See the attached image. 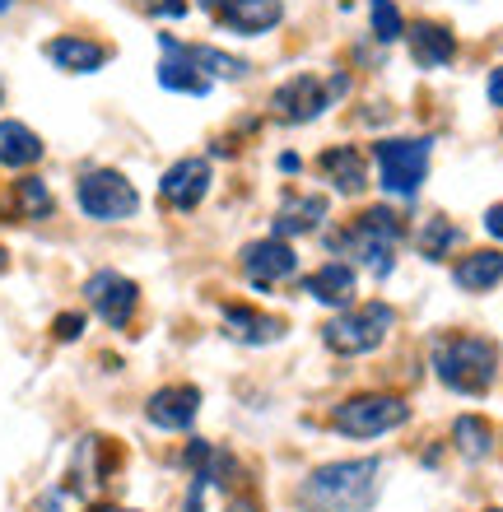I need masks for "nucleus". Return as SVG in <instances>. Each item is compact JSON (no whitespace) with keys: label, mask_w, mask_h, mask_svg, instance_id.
<instances>
[{"label":"nucleus","mask_w":503,"mask_h":512,"mask_svg":"<svg viewBox=\"0 0 503 512\" xmlns=\"http://www.w3.org/2000/svg\"><path fill=\"white\" fill-rule=\"evenodd\" d=\"M52 331H56V340H75L84 331V317H80V312H66V317H56Z\"/></svg>","instance_id":"obj_29"},{"label":"nucleus","mask_w":503,"mask_h":512,"mask_svg":"<svg viewBox=\"0 0 503 512\" xmlns=\"http://www.w3.org/2000/svg\"><path fill=\"white\" fill-rule=\"evenodd\" d=\"M406 401L401 396H387V391H368V396H354V401L336 405V433L345 438H378V433H392L396 424H406Z\"/></svg>","instance_id":"obj_5"},{"label":"nucleus","mask_w":503,"mask_h":512,"mask_svg":"<svg viewBox=\"0 0 503 512\" xmlns=\"http://www.w3.org/2000/svg\"><path fill=\"white\" fill-rule=\"evenodd\" d=\"M452 243H457V229H452L448 219H429V224H424V233H420V252L424 256H443Z\"/></svg>","instance_id":"obj_27"},{"label":"nucleus","mask_w":503,"mask_h":512,"mask_svg":"<svg viewBox=\"0 0 503 512\" xmlns=\"http://www.w3.org/2000/svg\"><path fill=\"white\" fill-rule=\"evenodd\" d=\"M201 494H205V480L196 475V485H191V494H187V508L182 512H201Z\"/></svg>","instance_id":"obj_31"},{"label":"nucleus","mask_w":503,"mask_h":512,"mask_svg":"<svg viewBox=\"0 0 503 512\" xmlns=\"http://www.w3.org/2000/svg\"><path fill=\"white\" fill-rule=\"evenodd\" d=\"M392 331H396V312L387 303H364V308H354L322 326V340L336 354H368V350H378Z\"/></svg>","instance_id":"obj_3"},{"label":"nucleus","mask_w":503,"mask_h":512,"mask_svg":"<svg viewBox=\"0 0 503 512\" xmlns=\"http://www.w3.org/2000/svg\"><path fill=\"white\" fill-rule=\"evenodd\" d=\"M434 368L462 396H480L490 391L494 368H499V345L485 336H448L434 345Z\"/></svg>","instance_id":"obj_2"},{"label":"nucleus","mask_w":503,"mask_h":512,"mask_svg":"<svg viewBox=\"0 0 503 512\" xmlns=\"http://www.w3.org/2000/svg\"><path fill=\"white\" fill-rule=\"evenodd\" d=\"M136 5L150 14H164V19H182L187 14V0H136Z\"/></svg>","instance_id":"obj_28"},{"label":"nucleus","mask_w":503,"mask_h":512,"mask_svg":"<svg viewBox=\"0 0 503 512\" xmlns=\"http://www.w3.org/2000/svg\"><path fill=\"white\" fill-rule=\"evenodd\" d=\"M452 438H457V447H462V457H471V461H480L485 452H490V424L480 415H462L457 424H452Z\"/></svg>","instance_id":"obj_25"},{"label":"nucleus","mask_w":503,"mask_h":512,"mask_svg":"<svg viewBox=\"0 0 503 512\" xmlns=\"http://www.w3.org/2000/svg\"><path fill=\"white\" fill-rule=\"evenodd\" d=\"M294 270H299V256H294V247L285 238H261V243L243 247V275L257 289H271V284L289 280Z\"/></svg>","instance_id":"obj_11"},{"label":"nucleus","mask_w":503,"mask_h":512,"mask_svg":"<svg viewBox=\"0 0 503 512\" xmlns=\"http://www.w3.org/2000/svg\"><path fill=\"white\" fill-rule=\"evenodd\" d=\"M224 326H229L233 340H247V345H271L285 331L280 317H266V312H252V308H224Z\"/></svg>","instance_id":"obj_19"},{"label":"nucleus","mask_w":503,"mask_h":512,"mask_svg":"<svg viewBox=\"0 0 503 512\" xmlns=\"http://www.w3.org/2000/svg\"><path fill=\"white\" fill-rule=\"evenodd\" d=\"M485 512H503V508H485Z\"/></svg>","instance_id":"obj_37"},{"label":"nucleus","mask_w":503,"mask_h":512,"mask_svg":"<svg viewBox=\"0 0 503 512\" xmlns=\"http://www.w3.org/2000/svg\"><path fill=\"white\" fill-rule=\"evenodd\" d=\"M75 196H80L84 215L98 219V224H117V219H131L140 210L136 187H131L122 173H112V168H94V173H84L80 187H75Z\"/></svg>","instance_id":"obj_6"},{"label":"nucleus","mask_w":503,"mask_h":512,"mask_svg":"<svg viewBox=\"0 0 503 512\" xmlns=\"http://www.w3.org/2000/svg\"><path fill=\"white\" fill-rule=\"evenodd\" d=\"M382 187L392 196H415L429 173V140H382L378 145Z\"/></svg>","instance_id":"obj_7"},{"label":"nucleus","mask_w":503,"mask_h":512,"mask_svg":"<svg viewBox=\"0 0 503 512\" xmlns=\"http://www.w3.org/2000/svg\"><path fill=\"white\" fill-rule=\"evenodd\" d=\"M499 280H503V252H471L462 266H457V284L471 289V294H485V289H494Z\"/></svg>","instance_id":"obj_21"},{"label":"nucleus","mask_w":503,"mask_h":512,"mask_svg":"<svg viewBox=\"0 0 503 512\" xmlns=\"http://www.w3.org/2000/svg\"><path fill=\"white\" fill-rule=\"evenodd\" d=\"M0 108H5V80H0Z\"/></svg>","instance_id":"obj_36"},{"label":"nucleus","mask_w":503,"mask_h":512,"mask_svg":"<svg viewBox=\"0 0 503 512\" xmlns=\"http://www.w3.org/2000/svg\"><path fill=\"white\" fill-rule=\"evenodd\" d=\"M145 415H150L154 429H191L196 415H201V391L187 387V382H177V387H159L145 405Z\"/></svg>","instance_id":"obj_12"},{"label":"nucleus","mask_w":503,"mask_h":512,"mask_svg":"<svg viewBox=\"0 0 503 512\" xmlns=\"http://www.w3.org/2000/svg\"><path fill=\"white\" fill-rule=\"evenodd\" d=\"M164 42V52H168V61L164 66H159V84H164V89H173V94H191V98H201V94H210V75H205V70H196L187 61V56H182V42L177 38H159Z\"/></svg>","instance_id":"obj_16"},{"label":"nucleus","mask_w":503,"mask_h":512,"mask_svg":"<svg viewBox=\"0 0 503 512\" xmlns=\"http://www.w3.org/2000/svg\"><path fill=\"white\" fill-rule=\"evenodd\" d=\"M317 219H327V196H289L275 215V238H299L317 229Z\"/></svg>","instance_id":"obj_18"},{"label":"nucleus","mask_w":503,"mask_h":512,"mask_svg":"<svg viewBox=\"0 0 503 512\" xmlns=\"http://www.w3.org/2000/svg\"><path fill=\"white\" fill-rule=\"evenodd\" d=\"M317 168H322V177H327V182L340 191V196H359V191L368 187L364 154H359L354 145H336V149H327V154L317 159Z\"/></svg>","instance_id":"obj_15"},{"label":"nucleus","mask_w":503,"mask_h":512,"mask_svg":"<svg viewBox=\"0 0 503 512\" xmlns=\"http://www.w3.org/2000/svg\"><path fill=\"white\" fill-rule=\"evenodd\" d=\"M52 191H47V182L42 177H24V182H14V201L5 215L14 219H47L52 215Z\"/></svg>","instance_id":"obj_23"},{"label":"nucleus","mask_w":503,"mask_h":512,"mask_svg":"<svg viewBox=\"0 0 503 512\" xmlns=\"http://www.w3.org/2000/svg\"><path fill=\"white\" fill-rule=\"evenodd\" d=\"M42 159L38 131H28L24 122H0V163L5 168H33Z\"/></svg>","instance_id":"obj_20"},{"label":"nucleus","mask_w":503,"mask_h":512,"mask_svg":"<svg viewBox=\"0 0 503 512\" xmlns=\"http://www.w3.org/2000/svg\"><path fill=\"white\" fill-rule=\"evenodd\" d=\"M340 89H345V80L322 84V75H294L289 84L275 89V117L294 126L313 122V117H322L331 108V94H340Z\"/></svg>","instance_id":"obj_8"},{"label":"nucleus","mask_w":503,"mask_h":512,"mask_svg":"<svg viewBox=\"0 0 503 512\" xmlns=\"http://www.w3.org/2000/svg\"><path fill=\"white\" fill-rule=\"evenodd\" d=\"M308 294H313L317 303H331V308L350 303V294H354V270L340 266V261H331V266H322L313 280H308Z\"/></svg>","instance_id":"obj_22"},{"label":"nucleus","mask_w":503,"mask_h":512,"mask_svg":"<svg viewBox=\"0 0 503 512\" xmlns=\"http://www.w3.org/2000/svg\"><path fill=\"white\" fill-rule=\"evenodd\" d=\"M5 266H10V256H5V247H0V275H5Z\"/></svg>","instance_id":"obj_35"},{"label":"nucleus","mask_w":503,"mask_h":512,"mask_svg":"<svg viewBox=\"0 0 503 512\" xmlns=\"http://www.w3.org/2000/svg\"><path fill=\"white\" fill-rule=\"evenodd\" d=\"M378 475H382V461L364 457V461H331L322 471L303 485V503L313 508H327V512H368L373 499H378Z\"/></svg>","instance_id":"obj_1"},{"label":"nucleus","mask_w":503,"mask_h":512,"mask_svg":"<svg viewBox=\"0 0 503 512\" xmlns=\"http://www.w3.org/2000/svg\"><path fill=\"white\" fill-rule=\"evenodd\" d=\"M182 56H187L196 70H205L210 80H243L247 75V61H238V56H229V52H215V47H187V42H182Z\"/></svg>","instance_id":"obj_24"},{"label":"nucleus","mask_w":503,"mask_h":512,"mask_svg":"<svg viewBox=\"0 0 503 512\" xmlns=\"http://www.w3.org/2000/svg\"><path fill=\"white\" fill-rule=\"evenodd\" d=\"M201 10H210L219 24L233 28V33H243V38L266 33V28H275L285 19V5H280V0H201Z\"/></svg>","instance_id":"obj_10"},{"label":"nucleus","mask_w":503,"mask_h":512,"mask_svg":"<svg viewBox=\"0 0 503 512\" xmlns=\"http://www.w3.org/2000/svg\"><path fill=\"white\" fill-rule=\"evenodd\" d=\"M350 243L354 252H359V261H364L378 280H387L396 266V243H401V219L387 210V205H373V210H364V215L350 224Z\"/></svg>","instance_id":"obj_4"},{"label":"nucleus","mask_w":503,"mask_h":512,"mask_svg":"<svg viewBox=\"0 0 503 512\" xmlns=\"http://www.w3.org/2000/svg\"><path fill=\"white\" fill-rule=\"evenodd\" d=\"M373 33H378V42H396L406 33V19L392 0H373Z\"/></svg>","instance_id":"obj_26"},{"label":"nucleus","mask_w":503,"mask_h":512,"mask_svg":"<svg viewBox=\"0 0 503 512\" xmlns=\"http://www.w3.org/2000/svg\"><path fill=\"white\" fill-rule=\"evenodd\" d=\"M89 512H126V508H108V503H98V508H89Z\"/></svg>","instance_id":"obj_34"},{"label":"nucleus","mask_w":503,"mask_h":512,"mask_svg":"<svg viewBox=\"0 0 503 512\" xmlns=\"http://www.w3.org/2000/svg\"><path fill=\"white\" fill-rule=\"evenodd\" d=\"M410 38V56H415V66H424V70H434V66H448L452 56H457V38H452L443 24H415L406 33Z\"/></svg>","instance_id":"obj_17"},{"label":"nucleus","mask_w":503,"mask_h":512,"mask_svg":"<svg viewBox=\"0 0 503 512\" xmlns=\"http://www.w3.org/2000/svg\"><path fill=\"white\" fill-rule=\"evenodd\" d=\"M47 61H52L56 70H66V75H94V70L108 61V47L94 42V38H75V33H66V38L47 42Z\"/></svg>","instance_id":"obj_14"},{"label":"nucleus","mask_w":503,"mask_h":512,"mask_svg":"<svg viewBox=\"0 0 503 512\" xmlns=\"http://www.w3.org/2000/svg\"><path fill=\"white\" fill-rule=\"evenodd\" d=\"M159 191H164V201L173 205V210H196V205L205 201V191H210V163L205 159H177L164 173Z\"/></svg>","instance_id":"obj_13"},{"label":"nucleus","mask_w":503,"mask_h":512,"mask_svg":"<svg viewBox=\"0 0 503 512\" xmlns=\"http://www.w3.org/2000/svg\"><path fill=\"white\" fill-rule=\"evenodd\" d=\"M485 229H490V233H499V238H503V205H494L490 215H485Z\"/></svg>","instance_id":"obj_32"},{"label":"nucleus","mask_w":503,"mask_h":512,"mask_svg":"<svg viewBox=\"0 0 503 512\" xmlns=\"http://www.w3.org/2000/svg\"><path fill=\"white\" fill-rule=\"evenodd\" d=\"M84 294H89V303L98 308V317L108 326H131V317H136V303H140V289L126 275H117V270H98L94 280L84 284Z\"/></svg>","instance_id":"obj_9"},{"label":"nucleus","mask_w":503,"mask_h":512,"mask_svg":"<svg viewBox=\"0 0 503 512\" xmlns=\"http://www.w3.org/2000/svg\"><path fill=\"white\" fill-rule=\"evenodd\" d=\"M229 512H252V503H243V499H233V503H229Z\"/></svg>","instance_id":"obj_33"},{"label":"nucleus","mask_w":503,"mask_h":512,"mask_svg":"<svg viewBox=\"0 0 503 512\" xmlns=\"http://www.w3.org/2000/svg\"><path fill=\"white\" fill-rule=\"evenodd\" d=\"M490 103L494 108H503V66L490 75Z\"/></svg>","instance_id":"obj_30"}]
</instances>
